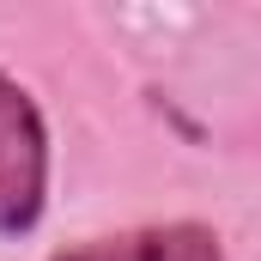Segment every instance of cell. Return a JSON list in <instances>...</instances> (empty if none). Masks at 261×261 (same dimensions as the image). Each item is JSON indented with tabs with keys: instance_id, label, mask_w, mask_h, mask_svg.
<instances>
[{
	"instance_id": "1",
	"label": "cell",
	"mask_w": 261,
	"mask_h": 261,
	"mask_svg": "<svg viewBox=\"0 0 261 261\" xmlns=\"http://www.w3.org/2000/svg\"><path fill=\"white\" fill-rule=\"evenodd\" d=\"M49 206V128L37 97L0 73V237L37 231Z\"/></svg>"
},
{
	"instance_id": "2",
	"label": "cell",
	"mask_w": 261,
	"mask_h": 261,
	"mask_svg": "<svg viewBox=\"0 0 261 261\" xmlns=\"http://www.w3.org/2000/svg\"><path fill=\"white\" fill-rule=\"evenodd\" d=\"M49 261H225V249H219V231L176 219V225H140L122 237H91Z\"/></svg>"
}]
</instances>
